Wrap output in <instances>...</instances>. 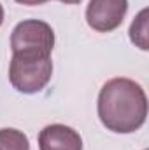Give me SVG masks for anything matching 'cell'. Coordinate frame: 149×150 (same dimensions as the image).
<instances>
[{
	"mask_svg": "<svg viewBox=\"0 0 149 150\" xmlns=\"http://www.w3.org/2000/svg\"><path fill=\"white\" fill-rule=\"evenodd\" d=\"M148 117V96L140 84L116 77L104 84L98 94V119L112 133L139 131Z\"/></svg>",
	"mask_w": 149,
	"mask_h": 150,
	"instance_id": "cell-1",
	"label": "cell"
},
{
	"mask_svg": "<svg viewBox=\"0 0 149 150\" xmlns=\"http://www.w3.org/2000/svg\"><path fill=\"white\" fill-rule=\"evenodd\" d=\"M53 61L44 54H21L14 52L9 65V80L18 93L35 94L40 93L51 80Z\"/></svg>",
	"mask_w": 149,
	"mask_h": 150,
	"instance_id": "cell-2",
	"label": "cell"
},
{
	"mask_svg": "<svg viewBox=\"0 0 149 150\" xmlns=\"http://www.w3.org/2000/svg\"><path fill=\"white\" fill-rule=\"evenodd\" d=\"M54 47L53 28L40 19H25L18 23L11 35V49L21 54H44L51 56Z\"/></svg>",
	"mask_w": 149,
	"mask_h": 150,
	"instance_id": "cell-3",
	"label": "cell"
},
{
	"mask_svg": "<svg viewBox=\"0 0 149 150\" xmlns=\"http://www.w3.org/2000/svg\"><path fill=\"white\" fill-rule=\"evenodd\" d=\"M128 11V0H90L86 7L88 26L100 33L119 28Z\"/></svg>",
	"mask_w": 149,
	"mask_h": 150,
	"instance_id": "cell-4",
	"label": "cell"
},
{
	"mask_svg": "<svg viewBox=\"0 0 149 150\" xmlns=\"http://www.w3.org/2000/svg\"><path fill=\"white\" fill-rule=\"evenodd\" d=\"M39 150H82V138L65 124H49L39 133Z\"/></svg>",
	"mask_w": 149,
	"mask_h": 150,
	"instance_id": "cell-5",
	"label": "cell"
},
{
	"mask_svg": "<svg viewBox=\"0 0 149 150\" xmlns=\"http://www.w3.org/2000/svg\"><path fill=\"white\" fill-rule=\"evenodd\" d=\"M0 150H30L28 136L14 127L0 129Z\"/></svg>",
	"mask_w": 149,
	"mask_h": 150,
	"instance_id": "cell-6",
	"label": "cell"
},
{
	"mask_svg": "<svg viewBox=\"0 0 149 150\" xmlns=\"http://www.w3.org/2000/svg\"><path fill=\"white\" fill-rule=\"evenodd\" d=\"M130 40L142 51L149 49V40H148V9H142L133 23L130 25Z\"/></svg>",
	"mask_w": 149,
	"mask_h": 150,
	"instance_id": "cell-7",
	"label": "cell"
},
{
	"mask_svg": "<svg viewBox=\"0 0 149 150\" xmlns=\"http://www.w3.org/2000/svg\"><path fill=\"white\" fill-rule=\"evenodd\" d=\"M16 2L21 5H40V4H46L49 0H16Z\"/></svg>",
	"mask_w": 149,
	"mask_h": 150,
	"instance_id": "cell-8",
	"label": "cell"
},
{
	"mask_svg": "<svg viewBox=\"0 0 149 150\" xmlns=\"http://www.w3.org/2000/svg\"><path fill=\"white\" fill-rule=\"evenodd\" d=\"M60 2H63V4H79V2H82V0H60Z\"/></svg>",
	"mask_w": 149,
	"mask_h": 150,
	"instance_id": "cell-9",
	"label": "cell"
},
{
	"mask_svg": "<svg viewBox=\"0 0 149 150\" xmlns=\"http://www.w3.org/2000/svg\"><path fill=\"white\" fill-rule=\"evenodd\" d=\"M2 23H4V7L0 4V26H2Z\"/></svg>",
	"mask_w": 149,
	"mask_h": 150,
	"instance_id": "cell-10",
	"label": "cell"
}]
</instances>
